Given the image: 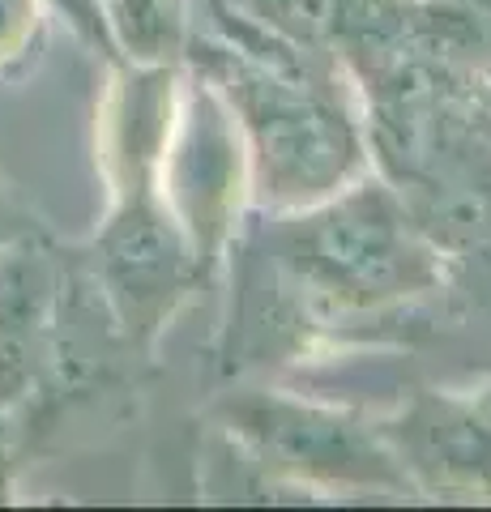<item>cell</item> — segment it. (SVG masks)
Listing matches in <instances>:
<instances>
[{
  "label": "cell",
  "instance_id": "obj_1",
  "mask_svg": "<svg viewBox=\"0 0 491 512\" xmlns=\"http://www.w3.org/2000/svg\"><path fill=\"white\" fill-rule=\"evenodd\" d=\"M291 261L308 282L346 303H376L436 282L432 248L380 188H351L312 214L291 239Z\"/></svg>",
  "mask_w": 491,
  "mask_h": 512
},
{
  "label": "cell",
  "instance_id": "obj_5",
  "mask_svg": "<svg viewBox=\"0 0 491 512\" xmlns=\"http://www.w3.org/2000/svg\"><path fill=\"white\" fill-rule=\"evenodd\" d=\"M112 26L120 30L124 47L141 60H163L176 52L180 13L171 0H107Z\"/></svg>",
  "mask_w": 491,
  "mask_h": 512
},
{
  "label": "cell",
  "instance_id": "obj_6",
  "mask_svg": "<svg viewBox=\"0 0 491 512\" xmlns=\"http://www.w3.org/2000/svg\"><path fill=\"white\" fill-rule=\"evenodd\" d=\"M30 26V0H0V52L18 47Z\"/></svg>",
  "mask_w": 491,
  "mask_h": 512
},
{
  "label": "cell",
  "instance_id": "obj_2",
  "mask_svg": "<svg viewBox=\"0 0 491 512\" xmlns=\"http://www.w3.org/2000/svg\"><path fill=\"white\" fill-rule=\"evenodd\" d=\"M261 167V192L278 205H312L359 167V137L334 103L287 86L278 77L248 73L235 90Z\"/></svg>",
  "mask_w": 491,
  "mask_h": 512
},
{
  "label": "cell",
  "instance_id": "obj_4",
  "mask_svg": "<svg viewBox=\"0 0 491 512\" xmlns=\"http://www.w3.org/2000/svg\"><path fill=\"white\" fill-rule=\"evenodd\" d=\"M244 427L257 440L282 448L295 466L312 470H359L368 453L355 444V436L334 419H316L312 410H282V406H257L244 419Z\"/></svg>",
  "mask_w": 491,
  "mask_h": 512
},
{
  "label": "cell",
  "instance_id": "obj_3",
  "mask_svg": "<svg viewBox=\"0 0 491 512\" xmlns=\"http://www.w3.org/2000/svg\"><path fill=\"white\" fill-rule=\"evenodd\" d=\"M107 286L129 320L158 312L180 291L184 278V244L171 218H163L146 201H133L103 239Z\"/></svg>",
  "mask_w": 491,
  "mask_h": 512
}]
</instances>
